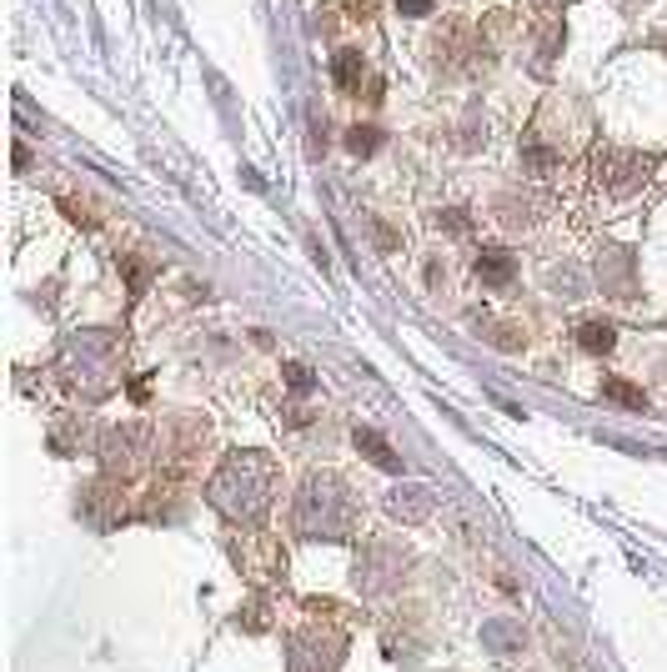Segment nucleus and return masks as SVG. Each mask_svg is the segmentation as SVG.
I'll list each match as a JSON object with an SVG mask.
<instances>
[{
	"label": "nucleus",
	"mask_w": 667,
	"mask_h": 672,
	"mask_svg": "<svg viewBox=\"0 0 667 672\" xmlns=\"http://www.w3.org/2000/svg\"><path fill=\"white\" fill-rule=\"evenodd\" d=\"M402 16H432V0H397Z\"/></svg>",
	"instance_id": "obj_18"
},
{
	"label": "nucleus",
	"mask_w": 667,
	"mask_h": 672,
	"mask_svg": "<svg viewBox=\"0 0 667 672\" xmlns=\"http://www.w3.org/2000/svg\"><path fill=\"white\" fill-rule=\"evenodd\" d=\"M331 76H337L342 91H362V76H367L362 51H337V66H331Z\"/></svg>",
	"instance_id": "obj_11"
},
{
	"label": "nucleus",
	"mask_w": 667,
	"mask_h": 672,
	"mask_svg": "<svg viewBox=\"0 0 667 672\" xmlns=\"http://www.w3.org/2000/svg\"><path fill=\"white\" fill-rule=\"evenodd\" d=\"M286 652H291V672H337L347 652V632L331 622H306L301 632H291Z\"/></svg>",
	"instance_id": "obj_3"
},
{
	"label": "nucleus",
	"mask_w": 667,
	"mask_h": 672,
	"mask_svg": "<svg viewBox=\"0 0 667 672\" xmlns=\"http://www.w3.org/2000/svg\"><path fill=\"white\" fill-rule=\"evenodd\" d=\"M206 492H211L216 512H226L236 522H261L271 507V492H276V462L266 452H231L216 467Z\"/></svg>",
	"instance_id": "obj_1"
},
{
	"label": "nucleus",
	"mask_w": 667,
	"mask_h": 672,
	"mask_svg": "<svg viewBox=\"0 0 667 672\" xmlns=\"http://www.w3.org/2000/svg\"><path fill=\"white\" fill-rule=\"evenodd\" d=\"M387 512H392L397 522H427V517H432V492H427L422 482L392 487V497H387Z\"/></svg>",
	"instance_id": "obj_7"
},
{
	"label": "nucleus",
	"mask_w": 667,
	"mask_h": 672,
	"mask_svg": "<svg viewBox=\"0 0 667 672\" xmlns=\"http://www.w3.org/2000/svg\"><path fill=\"white\" fill-rule=\"evenodd\" d=\"M597 281H602V291H607V296L632 301V296H637V281H632V256H627V251H602V256H597Z\"/></svg>",
	"instance_id": "obj_6"
},
{
	"label": "nucleus",
	"mask_w": 667,
	"mask_h": 672,
	"mask_svg": "<svg viewBox=\"0 0 667 672\" xmlns=\"http://www.w3.org/2000/svg\"><path fill=\"white\" fill-rule=\"evenodd\" d=\"M522 627L512 622V617H492L487 627H482V647H492L497 657H512V652H522Z\"/></svg>",
	"instance_id": "obj_8"
},
{
	"label": "nucleus",
	"mask_w": 667,
	"mask_h": 672,
	"mask_svg": "<svg viewBox=\"0 0 667 672\" xmlns=\"http://www.w3.org/2000/svg\"><path fill=\"white\" fill-rule=\"evenodd\" d=\"M437 226H447L452 236H467V231H472V221H467V211H442V216H437Z\"/></svg>",
	"instance_id": "obj_17"
},
{
	"label": "nucleus",
	"mask_w": 667,
	"mask_h": 672,
	"mask_svg": "<svg viewBox=\"0 0 667 672\" xmlns=\"http://www.w3.org/2000/svg\"><path fill=\"white\" fill-rule=\"evenodd\" d=\"M577 342H582L587 352H612L617 331H612L607 321H582V326H577Z\"/></svg>",
	"instance_id": "obj_13"
},
{
	"label": "nucleus",
	"mask_w": 667,
	"mask_h": 672,
	"mask_svg": "<svg viewBox=\"0 0 667 672\" xmlns=\"http://www.w3.org/2000/svg\"><path fill=\"white\" fill-rule=\"evenodd\" d=\"M377 146H382V131H377V126H352V131H347V151H352V156H372Z\"/></svg>",
	"instance_id": "obj_15"
},
{
	"label": "nucleus",
	"mask_w": 667,
	"mask_h": 672,
	"mask_svg": "<svg viewBox=\"0 0 667 672\" xmlns=\"http://www.w3.org/2000/svg\"><path fill=\"white\" fill-rule=\"evenodd\" d=\"M602 397H607V402H617V407H632V412H642V407H647L642 387H632V382H622V377H607V382H602Z\"/></svg>",
	"instance_id": "obj_12"
},
{
	"label": "nucleus",
	"mask_w": 667,
	"mask_h": 672,
	"mask_svg": "<svg viewBox=\"0 0 667 672\" xmlns=\"http://www.w3.org/2000/svg\"><path fill=\"white\" fill-rule=\"evenodd\" d=\"M141 442H146V427L126 422V427H111L106 442H101V457H106V472H131L141 462Z\"/></svg>",
	"instance_id": "obj_5"
},
{
	"label": "nucleus",
	"mask_w": 667,
	"mask_h": 672,
	"mask_svg": "<svg viewBox=\"0 0 667 672\" xmlns=\"http://www.w3.org/2000/svg\"><path fill=\"white\" fill-rule=\"evenodd\" d=\"M512 271H517L512 251H502V246H482V251H477V276H482L487 286H507Z\"/></svg>",
	"instance_id": "obj_9"
},
{
	"label": "nucleus",
	"mask_w": 667,
	"mask_h": 672,
	"mask_svg": "<svg viewBox=\"0 0 667 672\" xmlns=\"http://www.w3.org/2000/svg\"><path fill=\"white\" fill-rule=\"evenodd\" d=\"M497 211H502V226H512V231H522V226H532V221H537V216H532L537 206H532V201H517V196H502V201H497Z\"/></svg>",
	"instance_id": "obj_14"
},
{
	"label": "nucleus",
	"mask_w": 667,
	"mask_h": 672,
	"mask_svg": "<svg viewBox=\"0 0 667 672\" xmlns=\"http://www.w3.org/2000/svg\"><path fill=\"white\" fill-rule=\"evenodd\" d=\"M296 532L316 537V542H347L357 532V502L342 477H331V472L306 477V487L296 497Z\"/></svg>",
	"instance_id": "obj_2"
},
{
	"label": "nucleus",
	"mask_w": 667,
	"mask_h": 672,
	"mask_svg": "<svg viewBox=\"0 0 667 672\" xmlns=\"http://www.w3.org/2000/svg\"><path fill=\"white\" fill-rule=\"evenodd\" d=\"M352 442H357V452H367V457H372L382 472H402V457L392 452V442H387L382 432H372V427H357V437H352Z\"/></svg>",
	"instance_id": "obj_10"
},
{
	"label": "nucleus",
	"mask_w": 667,
	"mask_h": 672,
	"mask_svg": "<svg viewBox=\"0 0 667 672\" xmlns=\"http://www.w3.org/2000/svg\"><path fill=\"white\" fill-rule=\"evenodd\" d=\"M662 46H667V41H662Z\"/></svg>",
	"instance_id": "obj_19"
},
{
	"label": "nucleus",
	"mask_w": 667,
	"mask_h": 672,
	"mask_svg": "<svg viewBox=\"0 0 667 672\" xmlns=\"http://www.w3.org/2000/svg\"><path fill=\"white\" fill-rule=\"evenodd\" d=\"M286 387H291V392H311V367L286 362Z\"/></svg>",
	"instance_id": "obj_16"
},
{
	"label": "nucleus",
	"mask_w": 667,
	"mask_h": 672,
	"mask_svg": "<svg viewBox=\"0 0 667 672\" xmlns=\"http://www.w3.org/2000/svg\"><path fill=\"white\" fill-rule=\"evenodd\" d=\"M597 171H602V181L617 196H632L657 171V156H642V151H597Z\"/></svg>",
	"instance_id": "obj_4"
}]
</instances>
